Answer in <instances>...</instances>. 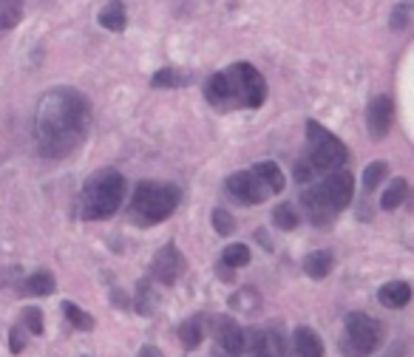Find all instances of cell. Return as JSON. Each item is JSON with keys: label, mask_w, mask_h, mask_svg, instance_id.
<instances>
[{"label": "cell", "mask_w": 414, "mask_h": 357, "mask_svg": "<svg viewBox=\"0 0 414 357\" xmlns=\"http://www.w3.org/2000/svg\"><path fill=\"white\" fill-rule=\"evenodd\" d=\"M23 329L32 335H43V312L37 307L23 309Z\"/></svg>", "instance_id": "cell-31"}, {"label": "cell", "mask_w": 414, "mask_h": 357, "mask_svg": "<svg viewBox=\"0 0 414 357\" xmlns=\"http://www.w3.org/2000/svg\"><path fill=\"white\" fill-rule=\"evenodd\" d=\"M312 179H315V170L309 168V162H307V159H298V162H295V182H298V184H309Z\"/></svg>", "instance_id": "cell-33"}, {"label": "cell", "mask_w": 414, "mask_h": 357, "mask_svg": "<svg viewBox=\"0 0 414 357\" xmlns=\"http://www.w3.org/2000/svg\"><path fill=\"white\" fill-rule=\"evenodd\" d=\"M392 116H394V105H392V97L386 94H378L369 105H366V128L375 139H383L392 128Z\"/></svg>", "instance_id": "cell-10"}, {"label": "cell", "mask_w": 414, "mask_h": 357, "mask_svg": "<svg viewBox=\"0 0 414 357\" xmlns=\"http://www.w3.org/2000/svg\"><path fill=\"white\" fill-rule=\"evenodd\" d=\"M185 272V255L179 252L176 244H165L156 255H154V264H151V278L165 283V287H171V283H176Z\"/></svg>", "instance_id": "cell-9"}, {"label": "cell", "mask_w": 414, "mask_h": 357, "mask_svg": "<svg viewBox=\"0 0 414 357\" xmlns=\"http://www.w3.org/2000/svg\"><path fill=\"white\" fill-rule=\"evenodd\" d=\"M91 128V105L74 88H51L43 94L34 114V133L46 159H62L80 148Z\"/></svg>", "instance_id": "cell-1"}, {"label": "cell", "mask_w": 414, "mask_h": 357, "mask_svg": "<svg viewBox=\"0 0 414 357\" xmlns=\"http://www.w3.org/2000/svg\"><path fill=\"white\" fill-rule=\"evenodd\" d=\"M54 290H57V281H54L51 272H34V275H29V281H26V292L34 295V298L51 295Z\"/></svg>", "instance_id": "cell-20"}, {"label": "cell", "mask_w": 414, "mask_h": 357, "mask_svg": "<svg viewBox=\"0 0 414 357\" xmlns=\"http://www.w3.org/2000/svg\"><path fill=\"white\" fill-rule=\"evenodd\" d=\"M264 182H267V187L272 190V193H281L284 190V173H281V168L279 165H275V162H258L255 168H253Z\"/></svg>", "instance_id": "cell-21"}, {"label": "cell", "mask_w": 414, "mask_h": 357, "mask_svg": "<svg viewBox=\"0 0 414 357\" xmlns=\"http://www.w3.org/2000/svg\"><path fill=\"white\" fill-rule=\"evenodd\" d=\"M230 307L236 309V312H244V315H250V312H255L258 309V292L255 290H239L233 298H230Z\"/></svg>", "instance_id": "cell-26"}, {"label": "cell", "mask_w": 414, "mask_h": 357, "mask_svg": "<svg viewBox=\"0 0 414 357\" xmlns=\"http://www.w3.org/2000/svg\"><path fill=\"white\" fill-rule=\"evenodd\" d=\"M62 315H65L68 323H72L74 329H80V332H91L94 323H97L88 312H83V309H80L77 304H72V301H65V304H62Z\"/></svg>", "instance_id": "cell-22"}, {"label": "cell", "mask_w": 414, "mask_h": 357, "mask_svg": "<svg viewBox=\"0 0 414 357\" xmlns=\"http://www.w3.org/2000/svg\"><path fill=\"white\" fill-rule=\"evenodd\" d=\"M255 357H279V354H267V351H255Z\"/></svg>", "instance_id": "cell-38"}, {"label": "cell", "mask_w": 414, "mask_h": 357, "mask_svg": "<svg viewBox=\"0 0 414 357\" xmlns=\"http://www.w3.org/2000/svg\"><path fill=\"white\" fill-rule=\"evenodd\" d=\"M272 222L279 224V230H295L298 227V213L293 204H279L272 210Z\"/></svg>", "instance_id": "cell-27"}, {"label": "cell", "mask_w": 414, "mask_h": 357, "mask_svg": "<svg viewBox=\"0 0 414 357\" xmlns=\"http://www.w3.org/2000/svg\"><path fill=\"white\" fill-rule=\"evenodd\" d=\"M219 275H222V281H233V267L222 264V267H219Z\"/></svg>", "instance_id": "cell-37"}, {"label": "cell", "mask_w": 414, "mask_h": 357, "mask_svg": "<svg viewBox=\"0 0 414 357\" xmlns=\"http://www.w3.org/2000/svg\"><path fill=\"white\" fill-rule=\"evenodd\" d=\"M140 357H162V354H159L156 346H142V349H140Z\"/></svg>", "instance_id": "cell-36"}, {"label": "cell", "mask_w": 414, "mask_h": 357, "mask_svg": "<svg viewBox=\"0 0 414 357\" xmlns=\"http://www.w3.org/2000/svg\"><path fill=\"white\" fill-rule=\"evenodd\" d=\"M332 267H335V258H332V252H326V250H315V252H309V255L304 258V269H307V275L315 278V281L326 278V275L332 272Z\"/></svg>", "instance_id": "cell-15"}, {"label": "cell", "mask_w": 414, "mask_h": 357, "mask_svg": "<svg viewBox=\"0 0 414 357\" xmlns=\"http://www.w3.org/2000/svg\"><path fill=\"white\" fill-rule=\"evenodd\" d=\"M383 340V326L363 312H352L347 318V335L340 340V351L347 357H369Z\"/></svg>", "instance_id": "cell-6"}, {"label": "cell", "mask_w": 414, "mask_h": 357, "mask_svg": "<svg viewBox=\"0 0 414 357\" xmlns=\"http://www.w3.org/2000/svg\"><path fill=\"white\" fill-rule=\"evenodd\" d=\"M378 301L389 309H403L408 307L411 301V287L406 281H392V283H383V287L378 290Z\"/></svg>", "instance_id": "cell-13"}, {"label": "cell", "mask_w": 414, "mask_h": 357, "mask_svg": "<svg viewBox=\"0 0 414 357\" xmlns=\"http://www.w3.org/2000/svg\"><path fill=\"white\" fill-rule=\"evenodd\" d=\"M179 340L185 349H199L201 340H204V318L201 315H193L190 321H185L179 326Z\"/></svg>", "instance_id": "cell-16"}, {"label": "cell", "mask_w": 414, "mask_h": 357, "mask_svg": "<svg viewBox=\"0 0 414 357\" xmlns=\"http://www.w3.org/2000/svg\"><path fill=\"white\" fill-rule=\"evenodd\" d=\"M9 346H12V354H20L26 349V332H23V326H15L9 332Z\"/></svg>", "instance_id": "cell-34"}, {"label": "cell", "mask_w": 414, "mask_h": 357, "mask_svg": "<svg viewBox=\"0 0 414 357\" xmlns=\"http://www.w3.org/2000/svg\"><path fill=\"white\" fill-rule=\"evenodd\" d=\"M190 74L187 71H179V68H162L151 77V86L154 88H182V86H190Z\"/></svg>", "instance_id": "cell-17"}, {"label": "cell", "mask_w": 414, "mask_h": 357, "mask_svg": "<svg viewBox=\"0 0 414 357\" xmlns=\"http://www.w3.org/2000/svg\"><path fill=\"white\" fill-rule=\"evenodd\" d=\"M253 346H255V351H267V354H279L281 357V351H284V343H281V335L279 332H261V335H255V340H253Z\"/></svg>", "instance_id": "cell-24"}, {"label": "cell", "mask_w": 414, "mask_h": 357, "mask_svg": "<svg viewBox=\"0 0 414 357\" xmlns=\"http://www.w3.org/2000/svg\"><path fill=\"white\" fill-rule=\"evenodd\" d=\"M125 23H128V18H125V6L119 4V0H111V4L100 12V26L108 29V32H122Z\"/></svg>", "instance_id": "cell-19"}, {"label": "cell", "mask_w": 414, "mask_h": 357, "mask_svg": "<svg viewBox=\"0 0 414 357\" xmlns=\"http://www.w3.org/2000/svg\"><path fill=\"white\" fill-rule=\"evenodd\" d=\"M125 198V179L116 170H100L83 184L80 213L86 222H105L122 207Z\"/></svg>", "instance_id": "cell-3"}, {"label": "cell", "mask_w": 414, "mask_h": 357, "mask_svg": "<svg viewBox=\"0 0 414 357\" xmlns=\"http://www.w3.org/2000/svg\"><path fill=\"white\" fill-rule=\"evenodd\" d=\"M301 201H304V207H307V213H309V222H312V224L323 227V224H329V222L335 219V210H332V204L326 201V196L321 193V187H307V190L301 193Z\"/></svg>", "instance_id": "cell-11"}, {"label": "cell", "mask_w": 414, "mask_h": 357, "mask_svg": "<svg viewBox=\"0 0 414 357\" xmlns=\"http://www.w3.org/2000/svg\"><path fill=\"white\" fill-rule=\"evenodd\" d=\"M250 247L247 244H230L225 252H222V264H227V267H247L250 264Z\"/></svg>", "instance_id": "cell-25"}, {"label": "cell", "mask_w": 414, "mask_h": 357, "mask_svg": "<svg viewBox=\"0 0 414 357\" xmlns=\"http://www.w3.org/2000/svg\"><path fill=\"white\" fill-rule=\"evenodd\" d=\"M20 0H0V29H12L20 20Z\"/></svg>", "instance_id": "cell-28"}, {"label": "cell", "mask_w": 414, "mask_h": 357, "mask_svg": "<svg viewBox=\"0 0 414 357\" xmlns=\"http://www.w3.org/2000/svg\"><path fill=\"white\" fill-rule=\"evenodd\" d=\"M207 102L222 111L230 108H261L267 100V80L250 62H236L204 83Z\"/></svg>", "instance_id": "cell-2"}, {"label": "cell", "mask_w": 414, "mask_h": 357, "mask_svg": "<svg viewBox=\"0 0 414 357\" xmlns=\"http://www.w3.org/2000/svg\"><path fill=\"white\" fill-rule=\"evenodd\" d=\"M156 307H159V295L151 287V281H140V287H136V304H133V309L148 318V315L156 312Z\"/></svg>", "instance_id": "cell-18"}, {"label": "cell", "mask_w": 414, "mask_h": 357, "mask_svg": "<svg viewBox=\"0 0 414 357\" xmlns=\"http://www.w3.org/2000/svg\"><path fill=\"white\" fill-rule=\"evenodd\" d=\"M111 298H114V307H119V309H125V307H128V298H125V292H122V290H119V292L114 290V292H111Z\"/></svg>", "instance_id": "cell-35"}, {"label": "cell", "mask_w": 414, "mask_h": 357, "mask_svg": "<svg viewBox=\"0 0 414 357\" xmlns=\"http://www.w3.org/2000/svg\"><path fill=\"white\" fill-rule=\"evenodd\" d=\"M406 196H408V182H406V179H394V182L386 187V193H383V198H380V207H383V210H397V207L406 201Z\"/></svg>", "instance_id": "cell-23"}, {"label": "cell", "mask_w": 414, "mask_h": 357, "mask_svg": "<svg viewBox=\"0 0 414 357\" xmlns=\"http://www.w3.org/2000/svg\"><path fill=\"white\" fill-rule=\"evenodd\" d=\"M182 201V190L171 182H140L131 198V216L136 224H159L173 216Z\"/></svg>", "instance_id": "cell-4"}, {"label": "cell", "mask_w": 414, "mask_h": 357, "mask_svg": "<svg viewBox=\"0 0 414 357\" xmlns=\"http://www.w3.org/2000/svg\"><path fill=\"white\" fill-rule=\"evenodd\" d=\"M227 193L233 198H239L241 204H261L272 196V190L267 187V182L255 173V170H239L227 179Z\"/></svg>", "instance_id": "cell-7"}, {"label": "cell", "mask_w": 414, "mask_h": 357, "mask_svg": "<svg viewBox=\"0 0 414 357\" xmlns=\"http://www.w3.org/2000/svg\"><path fill=\"white\" fill-rule=\"evenodd\" d=\"M318 187H321V193L326 196V201L332 204L335 213H340L343 207H349V201H352V196H355L352 173H349V170H343V168L329 170L326 179H323V184H318Z\"/></svg>", "instance_id": "cell-8"}, {"label": "cell", "mask_w": 414, "mask_h": 357, "mask_svg": "<svg viewBox=\"0 0 414 357\" xmlns=\"http://www.w3.org/2000/svg\"><path fill=\"white\" fill-rule=\"evenodd\" d=\"M219 340H222V346H225V351H227V354H244L247 349H253L255 335H253L250 329H241V326L230 323V321H222Z\"/></svg>", "instance_id": "cell-12"}, {"label": "cell", "mask_w": 414, "mask_h": 357, "mask_svg": "<svg viewBox=\"0 0 414 357\" xmlns=\"http://www.w3.org/2000/svg\"><path fill=\"white\" fill-rule=\"evenodd\" d=\"M295 357H323V343L309 326L295 329Z\"/></svg>", "instance_id": "cell-14"}, {"label": "cell", "mask_w": 414, "mask_h": 357, "mask_svg": "<svg viewBox=\"0 0 414 357\" xmlns=\"http://www.w3.org/2000/svg\"><path fill=\"white\" fill-rule=\"evenodd\" d=\"M386 173H389V168H386V162H372L366 170H363V190L366 193H372L383 179H386Z\"/></svg>", "instance_id": "cell-29"}, {"label": "cell", "mask_w": 414, "mask_h": 357, "mask_svg": "<svg viewBox=\"0 0 414 357\" xmlns=\"http://www.w3.org/2000/svg\"><path fill=\"white\" fill-rule=\"evenodd\" d=\"M213 227H216L219 236H233V233H236V219H233V213L216 207V210H213Z\"/></svg>", "instance_id": "cell-30"}, {"label": "cell", "mask_w": 414, "mask_h": 357, "mask_svg": "<svg viewBox=\"0 0 414 357\" xmlns=\"http://www.w3.org/2000/svg\"><path fill=\"white\" fill-rule=\"evenodd\" d=\"M389 23H392L394 32H403L408 26V4H397L394 12H392V18H389Z\"/></svg>", "instance_id": "cell-32"}, {"label": "cell", "mask_w": 414, "mask_h": 357, "mask_svg": "<svg viewBox=\"0 0 414 357\" xmlns=\"http://www.w3.org/2000/svg\"><path fill=\"white\" fill-rule=\"evenodd\" d=\"M307 142H309V151H307V162L309 168L315 170V176L321 173H329V170H338L347 165L349 154H347V145L332 133L326 130L323 125H318L315 119L307 122Z\"/></svg>", "instance_id": "cell-5"}]
</instances>
